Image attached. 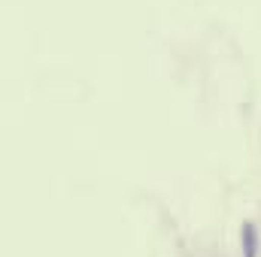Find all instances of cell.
<instances>
[{"instance_id": "cell-1", "label": "cell", "mask_w": 261, "mask_h": 257, "mask_svg": "<svg viewBox=\"0 0 261 257\" xmlns=\"http://www.w3.org/2000/svg\"><path fill=\"white\" fill-rule=\"evenodd\" d=\"M243 254L246 257L258 254V236H255V227H252V224L243 227Z\"/></svg>"}]
</instances>
